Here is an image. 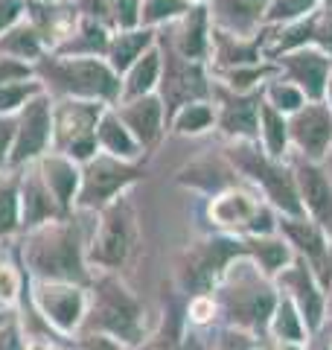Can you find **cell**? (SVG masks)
<instances>
[{"label": "cell", "mask_w": 332, "mask_h": 350, "mask_svg": "<svg viewBox=\"0 0 332 350\" xmlns=\"http://www.w3.org/2000/svg\"><path fill=\"white\" fill-rule=\"evenodd\" d=\"M234 161H239V167L251 172L253 178L262 184L265 196L280 207L283 213L289 216H303V202H301V193H297V184H294V172H289L277 158H271L268 152H260V149H234Z\"/></svg>", "instance_id": "6da1fadb"}, {"label": "cell", "mask_w": 332, "mask_h": 350, "mask_svg": "<svg viewBox=\"0 0 332 350\" xmlns=\"http://www.w3.org/2000/svg\"><path fill=\"white\" fill-rule=\"evenodd\" d=\"M289 140L306 161H320L332 144V108L324 103H303L289 120Z\"/></svg>", "instance_id": "7a4b0ae2"}, {"label": "cell", "mask_w": 332, "mask_h": 350, "mask_svg": "<svg viewBox=\"0 0 332 350\" xmlns=\"http://www.w3.org/2000/svg\"><path fill=\"white\" fill-rule=\"evenodd\" d=\"M210 213L219 225L225 228H239V231H248L251 237H268L274 231V219L268 213V207L262 202H257L248 193H227L221 199L213 202Z\"/></svg>", "instance_id": "3957f363"}, {"label": "cell", "mask_w": 332, "mask_h": 350, "mask_svg": "<svg viewBox=\"0 0 332 350\" xmlns=\"http://www.w3.org/2000/svg\"><path fill=\"white\" fill-rule=\"evenodd\" d=\"M280 228L286 231V237L297 245V251L306 257V266L312 269L315 280L324 289H329L332 286V260H329V245H327L324 231H320L315 222H306L303 216L283 219Z\"/></svg>", "instance_id": "277c9868"}, {"label": "cell", "mask_w": 332, "mask_h": 350, "mask_svg": "<svg viewBox=\"0 0 332 350\" xmlns=\"http://www.w3.org/2000/svg\"><path fill=\"white\" fill-rule=\"evenodd\" d=\"M294 184L301 193L303 211H309L312 222L324 234H332V184L324 170H318L312 161L301 158L294 163Z\"/></svg>", "instance_id": "5b68a950"}, {"label": "cell", "mask_w": 332, "mask_h": 350, "mask_svg": "<svg viewBox=\"0 0 332 350\" xmlns=\"http://www.w3.org/2000/svg\"><path fill=\"white\" fill-rule=\"evenodd\" d=\"M283 68L289 70V79L301 88L303 96L309 103H320L327 94V82H329V70H332V56L318 50H292L280 59Z\"/></svg>", "instance_id": "8992f818"}, {"label": "cell", "mask_w": 332, "mask_h": 350, "mask_svg": "<svg viewBox=\"0 0 332 350\" xmlns=\"http://www.w3.org/2000/svg\"><path fill=\"white\" fill-rule=\"evenodd\" d=\"M248 254L245 243H236V239H216V243H204L198 245L190 254V266H186V283L193 289H210L216 283V278L225 271V266L234 257Z\"/></svg>", "instance_id": "52a82bcc"}, {"label": "cell", "mask_w": 332, "mask_h": 350, "mask_svg": "<svg viewBox=\"0 0 332 350\" xmlns=\"http://www.w3.org/2000/svg\"><path fill=\"white\" fill-rule=\"evenodd\" d=\"M283 286L294 292V301L301 306V312H303L301 319H306V327L309 330H318L320 319H324V295H320V289L315 286L312 269H309L303 260H297L283 275Z\"/></svg>", "instance_id": "ba28073f"}, {"label": "cell", "mask_w": 332, "mask_h": 350, "mask_svg": "<svg viewBox=\"0 0 332 350\" xmlns=\"http://www.w3.org/2000/svg\"><path fill=\"white\" fill-rule=\"evenodd\" d=\"M260 103L262 96L260 94H251V96H236L225 105L221 111V129L227 135H239V137H257V129H260Z\"/></svg>", "instance_id": "9c48e42d"}, {"label": "cell", "mask_w": 332, "mask_h": 350, "mask_svg": "<svg viewBox=\"0 0 332 350\" xmlns=\"http://www.w3.org/2000/svg\"><path fill=\"white\" fill-rule=\"evenodd\" d=\"M271 0H216L221 24L234 32H245L253 24H260L268 12Z\"/></svg>", "instance_id": "30bf717a"}, {"label": "cell", "mask_w": 332, "mask_h": 350, "mask_svg": "<svg viewBox=\"0 0 332 350\" xmlns=\"http://www.w3.org/2000/svg\"><path fill=\"white\" fill-rule=\"evenodd\" d=\"M131 178V170L126 167H117L111 161H99L87 172V187H85V202H102L105 196H111L117 187Z\"/></svg>", "instance_id": "8fae6325"}, {"label": "cell", "mask_w": 332, "mask_h": 350, "mask_svg": "<svg viewBox=\"0 0 332 350\" xmlns=\"http://www.w3.org/2000/svg\"><path fill=\"white\" fill-rule=\"evenodd\" d=\"M126 251H128V222L120 213H114L105 222L102 234H99L96 257L108 262V266H117V262L126 257Z\"/></svg>", "instance_id": "7c38bea8"}, {"label": "cell", "mask_w": 332, "mask_h": 350, "mask_svg": "<svg viewBox=\"0 0 332 350\" xmlns=\"http://www.w3.org/2000/svg\"><path fill=\"white\" fill-rule=\"evenodd\" d=\"M47 129H50V120H47V108L41 103H36L27 111L24 120V129H20V140H18V158H27V155H36V152L44 146L47 140Z\"/></svg>", "instance_id": "4fadbf2b"}, {"label": "cell", "mask_w": 332, "mask_h": 350, "mask_svg": "<svg viewBox=\"0 0 332 350\" xmlns=\"http://www.w3.org/2000/svg\"><path fill=\"white\" fill-rule=\"evenodd\" d=\"M260 120H262V137H265V149L268 155L280 161L289 146V123L283 120V114L271 108L268 103H260Z\"/></svg>", "instance_id": "5bb4252c"}, {"label": "cell", "mask_w": 332, "mask_h": 350, "mask_svg": "<svg viewBox=\"0 0 332 350\" xmlns=\"http://www.w3.org/2000/svg\"><path fill=\"white\" fill-rule=\"evenodd\" d=\"M73 79H76V88L85 94H99V96L117 94V79L108 73V68H102V64H96V62L73 64Z\"/></svg>", "instance_id": "9a60e30c"}, {"label": "cell", "mask_w": 332, "mask_h": 350, "mask_svg": "<svg viewBox=\"0 0 332 350\" xmlns=\"http://www.w3.org/2000/svg\"><path fill=\"white\" fill-rule=\"evenodd\" d=\"M207 9H193L184 21L181 29V56L190 59H202L207 53Z\"/></svg>", "instance_id": "2e32d148"}, {"label": "cell", "mask_w": 332, "mask_h": 350, "mask_svg": "<svg viewBox=\"0 0 332 350\" xmlns=\"http://www.w3.org/2000/svg\"><path fill=\"white\" fill-rule=\"evenodd\" d=\"M161 103L158 100H140L126 111L128 126L143 137V144H152L161 135Z\"/></svg>", "instance_id": "e0dca14e"}, {"label": "cell", "mask_w": 332, "mask_h": 350, "mask_svg": "<svg viewBox=\"0 0 332 350\" xmlns=\"http://www.w3.org/2000/svg\"><path fill=\"white\" fill-rule=\"evenodd\" d=\"M245 248H248V254L260 260V269H265V275H274V271H280L286 262H289V245L280 243V239L251 237Z\"/></svg>", "instance_id": "ac0fdd59"}, {"label": "cell", "mask_w": 332, "mask_h": 350, "mask_svg": "<svg viewBox=\"0 0 332 350\" xmlns=\"http://www.w3.org/2000/svg\"><path fill=\"white\" fill-rule=\"evenodd\" d=\"M274 333L280 342L286 345H294V342H303V321H301V315H297L294 310V304L286 298V301H277L274 306Z\"/></svg>", "instance_id": "d6986e66"}, {"label": "cell", "mask_w": 332, "mask_h": 350, "mask_svg": "<svg viewBox=\"0 0 332 350\" xmlns=\"http://www.w3.org/2000/svg\"><path fill=\"white\" fill-rule=\"evenodd\" d=\"M44 304H47V312L61 327H70L76 319H79V312H82L79 292H70V289H55V292H50L47 298H44Z\"/></svg>", "instance_id": "ffe728a7"}, {"label": "cell", "mask_w": 332, "mask_h": 350, "mask_svg": "<svg viewBox=\"0 0 332 350\" xmlns=\"http://www.w3.org/2000/svg\"><path fill=\"white\" fill-rule=\"evenodd\" d=\"M268 103L271 108H277V111H297L303 103H306V96H303V91L297 88L294 82H274V85H268Z\"/></svg>", "instance_id": "44dd1931"}, {"label": "cell", "mask_w": 332, "mask_h": 350, "mask_svg": "<svg viewBox=\"0 0 332 350\" xmlns=\"http://www.w3.org/2000/svg\"><path fill=\"white\" fill-rule=\"evenodd\" d=\"M318 0H271L265 21L268 24H280V21H301L309 12H315Z\"/></svg>", "instance_id": "7402d4cb"}, {"label": "cell", "mask_w": 332, "mask_h": 350, "mask_svg": "<svg viewBox=\"0 0 332 350\" xmlns=\"http://www.w3.org/2000/svg\"><path fill=\"white\" fill-rule=\"evenodd\" d=\"M154 79H158V56H154V53H149V56H143V59L135 64V70H131L128 94H131V96L146 94L149 88L154 85Z\"/></svg>", "instance_id": "603a6c76"}, {"label": "cell", "mask_w": 332, "mask_h": 350, "mask_svg": "<svg viewBox=\"0 0 332 350\" xmlns=\"http://www.w3.org/2000/svg\"><path fill=\"white\" fill-rule=\"evenodd\" d=\"M149 44V32H128V36H120L114 44V64L117 68H128L131 62L140 56V50Z\"/></svg>", "instance_id": "cb8c5ba5"}, {"label": "cell", "mask_w": 332, "mask_h": 350, "mask_svg": "<svg viewBox=\"0 0 332 350\" xmlns=\"http://www.w3.org/2000/svg\"><path fill=\"white\" fill-rule=\"evenodd\" d=\"M102 140L114 152H120V155H131V152H135V140L128 137V131L120 126L117 120H105L102 123Z\"/></svg>", "instance_id": "d4e9b609"}, {"label": "cell", "mask_w": 332, "mask_h": 350, "mask_svg": "<svg viewBox=\"0 0 332 350\" xmlns=\"http://www.w3.org/2000/svg\"><path fill=\"white\" fill-rule=\"evenodd\" d=\"M213 123V111L207 105H186L184 114L178 117V129L181 131H202Z\"/></svg>", "instance_id": "484cf974"}, {"label": "cell", "mask_w": 332, "mask_h": 350, "mask_svg": "<svg viewBox=\"0 0 332 350\" xmlns=\"http://www.w3.org/2000/svg\"><path fill=\"white\" fill-rule=\"evenodd\" d=\"M312 41L327 53V56H332V3L324 9V12H315V32H312Z\"/></svg>", "instance_id": "4316f807"}, {"label": "cell", "mask_w": 332, "mask_h": 350, "mask_svg": "<svg viewBox=\"0 0 332 350\" xmlns=\"http://www.w3.org/2000/svg\"><path fill=\"white\" fill-rule=\"evenodd\" d=\"M47 172H50V181H53V187L59 190V196H61V199H68V196L73 193L76 172L68 167V163H61V161H53L50 167H47Z\"/></svg>", "instance_id": "83f0119b"}, {"label": "cell", "mask_w": 332, "mask_h": 350, "mask_svg": "<svg viewBox=\"0 0 332 350\" xmlns=\"http://www.w3.org/2000/svg\"><path fill=\"white\" fill-rule=\"evenodd\" d=\"M186 3L184 0H149L146 6V18L149 21H158V18H169L175 12H184Z\"/></svg>", "instance_id": "f1b7e54d"}, {"label": "cell", "mask_w": 332, "mask_h": 350, "mask_svg": "<svg viewBox=\"0 0 332 350\" xmlns=\"http://www.w3.org/2000/svg\"><path fill=\"white\" fill-rule=\"evenodd\" d=\"M15 225V196L9 187L0 190V231Z\"/></svg>", "instance_id": "f546056e"}, {"label": "cell", "mask_w": 332, "mask_h": 350, "mask_svg": "<svg viewBox=\"0 0 332 350\" xmlns=\"http://www.w3.org/2000/svg\"><path fill=\"white\" fill-rule=\"evenodd\" d=\"M50 211V202H44V193L38 190H29V199H27V216L36 219L38 213H47Z\"/></svg>", "instance_id": "4dcf8cb0"}, {"label": "cell", "mask_w": 332, "mask_h": 350, "mask_svg": "<svg viewBox=\"0 0 332 350\" xmlns=\"http://www.w3.org/2000/svg\"><path fill=\"white\" fill-rule=\"evenodd\" d=\"M15 275L9 269H0V298L3 301H12V295H15Z\"/></svg>", "instance_id": "1f68e13d"}, {"label": "cell", "mask_w": 332, "mask_h": 350, "mask_svg": "<svg viewBox=\"0 0 332 350\" xmlns=\"http://www.w3.org/2000/svg\"><path fill=\"white\" fill-rule=\"evenodd\" d=\"M27 96V91L24 88H9V91H0V108H12V105H18L20 100Z\"/></svg>", "instance_id": "d6a6232c"}, {"label": "cell", "mask_w": 332, "mask_h": 350, "mask_svg": "<svg viewBox=\"0 0 332 350\" xmlns=\"http://www.w3.org/2000/svg\"><path fill=\"white\" fill-rule=\"evenodd\" d=\"M221 350H251V342L245 336H227L225 345H221Z\"/></svg>", "instance_id": "836d02e7"}, {"label": "cell", "mask_w": 332, "mask_h": 350, "mask_svg": "<svg viewBox=\"0 0 332 350\" xmlns=\"http://www.w3.org/2000/svg\"><path fill=\"white\" fill-rule=\"evenodd\" d=\"M91 350H117V347L111 345V342H105V338H96V342L91 345Z\"/></svg>", "instance_id": "e575fe53"}, {"label": "cell", "mask_w": 332, "mask_h": 350, "mask_svg": "<svg viewBox=\"0 0 332 350\" xmlns=\"http://www.w3.org/2000/svg\"><path fill=\"white\" fill-rule=\"evenodd\" d=\"M6 137H9L6 126H0V158H3V149H6Z\"/></svg>", "instance_id": "d590c367"}, {"label": "cell", "mask_w": 332, "mask_h": 350, "mask_svg": "<svg viewBox=\"0 0 332 350\" xmlns=\"http://www.w3.org/2000/svg\"><path fill=\"white\" fill-rule=\"evenodd\" d=\"M327 96H329V105H332V70H329V82H327Z\"/></svg>", "instance_id": "8d00e7d4"}, {"label": "cell", "mask_w": 332, "mask_h": 350, "mask_svg": "<svg viewBox=\"0 0 332 350\" xmlns=\"http://www.w3.org/2000/svg\"><path fill=\"white\" fill-rule=\"evenodd\" d=\"M163 350H190V347H175V345H169V347H163ZM193 350H198V347H193Z\"/></svg>", "instance_id": "74e56055"}, {"label": "cell", "mask_w": 332, "mask_h": 350, "mask_svg": "<svg viewBox=\"0 0 332 350\" xmlns=\"http://www.w3.org/2000/svg\"><path fill=\"white\" fill-rule=\"evenodd\" d=\"M329 3H332V0H327V6H329Z\"/></svg>", "instance_id": "f35d334b"}, {"label": "cell", "mask_w": 332, "mask_h": 350, "mask_svg": "<svg viewBox=\"0 0 332 350\" xmlns=\"http://www.w3.org/2000/svg\"><path fill=\"white\" fill-rule=\"evenodd\" d=\"M329 260H332V254H329Z\"/></svg>", "instance_id": "ab89813d"}]
</instances>
